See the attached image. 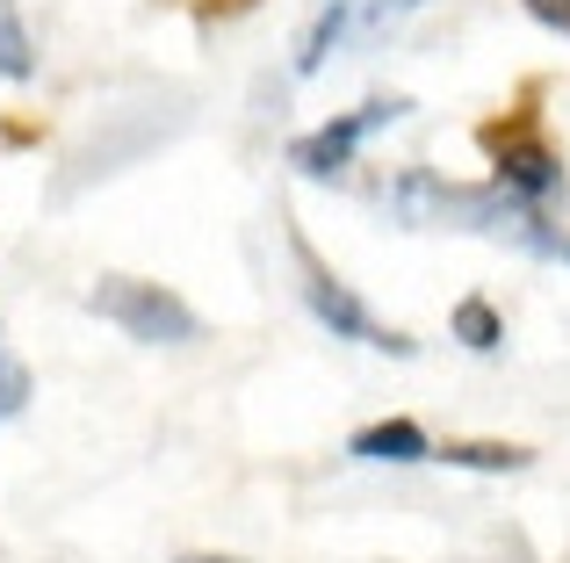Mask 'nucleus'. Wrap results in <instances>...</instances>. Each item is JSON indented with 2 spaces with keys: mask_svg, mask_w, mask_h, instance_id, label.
<instances>
[{
  "mask_svg": "<svg viewBox=\"0 0 570 563\" xmlns=\"http://www.w3.org/2000/svg\"><path fill=\"white\" fill-rule=\"evenodd\" d=\"M390 217L404 231H484V239H505L534 260H563L570 268V225H557L542 203L505 196L499 181L462 188V181H441L433 167H404L390 181Z\"/></svg>",
  "mask_w": 570,
  "mask_h": 563,
  "instance_id": "nucleus-1",
  "label": "nucleus"
},
{
  "mask_svg": "<svg viewBox=\"0 0 570 563\" xmlns=\"http://www.w3.org/2000/svg\"><path fill=\"white\" fill-rule=\"evenodd\" d=\"M476 145H484L491 181H499L505 196H520V203L563 196V152L542 124V80L520 87V101L505 116H484V124H476Z\"/></svg>",
  "mask_w": 570,
  "mask_h": 563,
  "instance_id": "nucleus-2",
  "label": "nucleus"
},
{
  "mask_svg": "<svg viewBox=\"0 0 570 563\" xmlns=\"http://www.w3.org/2000/svg\"><path fill=\"white\" fill-rule=\"evenodd\" d=\"M419 8H426V0H318V14H311L304 37H296V72L318 80L333 58L376 51V43H390Z\"/></svg>",
  "mask_w": 570,
  "mask_h": 563,
  "instance_id": "nucleus-3",
  "label": "nucleus"
},
{
  "mask_svg": "<svg viewBox=\"0 0 570 563\" xmlns=\"http://www.w3.org/2000/svg\"><path fill=\"white\" fill-rule=\"evenodd\" d=\"M87 310L109 318L138 347H188V339H203V318H195L181 296L159 289V282H138V275H101L87 289Z\"/></svg>",
  "mask_w": 570,
  "mask_h": 563,
  "instance_id": "nucleus-4",
  "label": "nucleus"
},
{
  "mask_svg": "<svg viewBox=\"0 0 570 563\" xmlns=\"http://www.w3.org/2000/svg\"><path fill=\"white\" fill-rule=\"evenodd\" d=\"M296 260H304V304H311V318L325 325L333 339H354V347H376V354H397V362H412L419 354V339L404 333V325H390V318H376V310L362 304V296L347 289L333 268H318L311 260V246L296 239Z\"/></svg>",
  "mask_w": 570,
  "mask_h": 563,
  "instance_id": "nucleus-5",
  "label": "nucleus"
},
{
  "mask_svg": "<svg viewBox=\"0 0 570 563\" xmlns=\"http://www.w3.org/2000/svg\"><path fill=\"white\" fill-rule=\"evenodd\" d=\"M404 109H412L404 95H376V101H362V109L333 116V124L304 130V138L289 145V167L304 174V181H333V174H347L354 159H362V145L376 138V130H390V124H397Z\"/></svg>",
  "mask_w": 570,
  "mask_h": 563,
  "instance_id": "nucleus-6",
  "label": "nucleus"
},
{
  "mask_svg": "<svg viewBox=\"0 0 570 563\" xmlns=\"http://www.w3.org/2000/svg\"><path fill=\"white\" fill-rule=\"evenodd\" d=\"M347 455L354 463H433V441L419 419H376L347 441Z\"/></svg>",
  "mask_w": 570,
  "mask_h": 563,
  "instance_id": "nucleus-7",
  "label": "nucleus"
},
{
  "mask_svg": "<svg viewBox=\"0 0 570 563\" xmlns=\"http://www.w3.org/2000/svg\"><path fill=\"white\" fill-rule=\"evenodd\" d=\"M433 463L484 470V477H513V470L534 463V448H520V441H433Z\"/></svg>",
  "mask_w": 570,
  "mask_h": 563,
  "instance_id": "nucleus-8",
  "label": "nucleus"
},
{
  "mask_svg": "<svg viewBox=\"0 0 570 563\" xmlns=\"http://www.w3.org/2000/svg\"><path fill=\"white\" fill-rule=\"evenodd\" d=\"M448 333H455L470 354H499L505 347V318H499L491 296H462V304L448 310Z\"/></svg>",
  "mask_w": 570,
  "mask_h": 563,
  "instance_id": "nucleus-9",
  "label": "nucleus"
},
{
  "mask_svg": "<svg viewBox=\"0 0 570 563\" xmlns=\"http://www.w3.org/2000/svg\"><path fill=\"white\" fill-rule=\"evenodd\" d=\"M37 72V37L22 29L14 0H0V80H29Z\"/></svg>",
  "mask_w": 570,
  "mask_h": 563,
  "instance_id": "nucleus-10",
  "label": "nucleus"
},
{
  "mask_svg": "<svg viewBox=\"0 0 570 563\" xmlns=\"http://www.w3.org/2000/svg\"><path fill=\"white\" fill-rule=\"evenodd\" d=\"M22 405H29V368L14 362L8 347H0V419H14Z\"/></svg>",
  "mask_w": 570,
  "mask_h": 563,
  "instance_id": "nucleus-11",
  "label": "nucleus"
},
{
  "mask_svg": "<svg viewBox=\"0 0 570 563\" xmlns=\"http://www.w3.org/2000/svg\"><path fill=\"white\" fill-rule=\"evenodd\" d=\"M520 8H528L542 29H557V37H570V0H520Z\"/></svg>",
  "mask_w": 570,
  "mask_h": 563,
  "instance_id": "nucleus-12",
  "label": "nucleus"
},
{
  "mask_svg": "<svg viewBox=\"0 0 570 563\" xmlns=\"http://www.w3.org/2000/svg\"><path fill=\"white\" fill-rule=\"evenodd\" d=\"M246 8H261V0H195V22H232Z\"/></svg>",
  "mask_w": 570,
  "mask_h": 563,
  "instance_id": "nucleus-13",
  "label": "nucleus"
},
{
  "mask_svg": "<svg viewBox=\"0 0 570 563\" xmlns=\"http://www.w3.org/2000/svg\"><path fill=\"white\" fill-rule=\"evenodd\" d=\"M181 563H238V556H209V550H188Z\"/></svg>",
  "mask_w": 570,
  "mask_h": 563,
  "instance_id": "nucleus-14",
  "label": "nucleus"
}]
</instances>
